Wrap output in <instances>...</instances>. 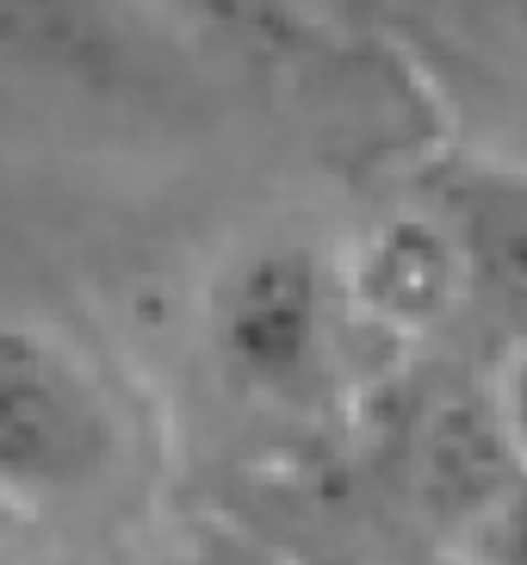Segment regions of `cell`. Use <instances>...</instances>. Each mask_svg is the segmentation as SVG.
Wrapping results in <instances>:
<instances>
[{
	"instance_id": "cell-4",
	"label": "cell",
	"mask_w": 527,
	"mask_h": 565,
	"mask_svg": "<svg viewBox=\"0 0 527 565\" xmlns=\"http://www.w3.org/2000/svg\"><path fill=\"white\" fill-rule=\"evenodd\" d=\"M447 286H453V262H447V243L429 224H391V231L373 243V267H366V292L373 305H385L391 317H434L447 305Z\"/></svg>"
},
{
	"instance_id": "cell-2",
	"label": "cell",
	"mask_w": 527,
	"mask_h": 565,
	"mask_svg": "<svg viewBox=\"0 0 527 565\" xmlns=\"http://www.w3.org/2000/svg\"><path fill=\"white\" fill-rule=\"evenodd\" d=\"M330 286L304 243H261L230 262L212 299V342L243 385L298 392L323 361Z\"/></svg>"
},
{
	"instance_id": "cell-3",
	"label": "cell",
	"mask_w": 527,
	"mask_h": 565,
	"mask_svg": "<svg viewBox=\"0 0 527 565\" xmlns=\"http://www.w3.org/2000/svg\"><path fill=\"white\" fill-rule=\"evenodd\" d=\"M0 68L68 94H125L155 68V32L125 0H0Z\"/></svg>"
},
{
	"instance_id": "cell-1",
	"label": "cell",
	"mask_w": 527,
	"mask_h": 565,
	"mask_svg": "<svg viewBox=\"0 0 527 565\" xmlns=\"http://www.w3.org/2000/svg\"><path fill=\"white\" fill-rule=\"evenodd\" d=\"M118 460V411L75 354L37 323L0 317V491L63 503Z\"/></svg>"
}]
</instances>
